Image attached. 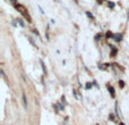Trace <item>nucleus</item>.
I'll use <instances>...</instances> for the list:
<instances>
[{
	"label": "nucleus",
	"mask_w": 129,
	"mask_h": 125,
	"mask_svg": "<svg viewBox=\"0 0 129 125\" xmlns=\"http://www.w3.org/2000/svg\"><path fill=\"white\" fill-rule=\"evenodd\" d=\"M119 83H120V86H121V88H123V86H124V83H123V81H120Z\"/></svg>",
	"instance_id": "6"
},
{
	"label": "nucleus",
	"mask_w": 129,
	"mask_h": 125,
	"mask_svg": "<svg viewBox=\"0 0 129 125\" xmlns=\"http://www.w3.org/2000/svg\"><path fill=\"white\" fill-rule=\"evenodd\" d=\"M17 22H18V23H19V24H20V26H24V23L22 22V19H17Z\"/></svg>",
	"instance_id": "4"
},
{
	"label": "nucleus",
	"mask_w": 129,
	"mask_h": 125,
	"mask_svg": "<svg viewBox=\"0 0 129 125\" xmlns=\"http://www.w3.org/2000/svg\"><path fill=\"white\" fill-rule=\"evenodd\" d=\"M109 6H110V8H113V7H114V5H113L112 2H109Z\"/></svg>",
	"instance_id": "8"
},
{
	"label": "nucleus",
	"mask_w": 129,
	"mask_h": 125,
	"mask_svg": "<svg viewBox=\"0 0 129 125\" xmlns=\"http://www.w3.org/2000/svg\"><path fill=\"white\" fill-rule=\"evenodd\" d=\"M92 85H93L92 83H87V84H86L85 88H86V89H91V88H92Z\"/></svg>",
	"instance_id": "3"
},
{
	"label": "nucleus",
	"mask_w": 129,
	"mask_h": 125,
	"mask_svg": "<svg viewBox=\"0 0 129 125\" xmlns=\"http://www.w3.org/2000/svg\"><path fill=\"white\" fill-rule=\"evenodd\" d=\"M86 15H87V16H88V17L93 18V15H92V14H91V13H86Z\"/></svg>",
	"instance_id": "7"
},
{
	"label": "nucleus",
	"mask_w": 129,
	"mask_h": 125,
	"mask_svg": "<svg viewBox=\"0 0 129 125\" xmlns=\"http://www.w3.org/2000/svg\"><path fill=\"white\" fill-rule=\"evenodd\" d=\"M113 36H114V40L115 41H121L122 40V35H121V34H114V35H113Z\"/></svg>",
	"instance_id": "1"
},
{
	"label": "nucleus",
	"mask_w": 129,
	"mask_h": 125,
	"mask_svg": "<svg viewBox=\"0 0 129 125\" xmlns=\"http://www.w3.org/2000/svg\"><path fill=\"white\" fill-rule=\"evenodd\" d=\"M112 35H113V34L111 33V32H108V33H106V36H108V38H111Z\"/></svg>",
	"instance_id": "5"
},
{
	"label": "nucleus",
	"mask_w": 129,
	"mask_h": 125,
	"mask_svg": "<svg viewBox=\"0 0 129 125\" xmlns=\"http://www.w3.org/2000/svg\"><path fill=\"white\" fill-rule=\"evenodd\" d=\"M108 89H110V91H111V94H112V97H114V89H113L111 85H108Z\"/></svg>",
	"instance_id": "2"
}]
</instances>
